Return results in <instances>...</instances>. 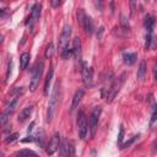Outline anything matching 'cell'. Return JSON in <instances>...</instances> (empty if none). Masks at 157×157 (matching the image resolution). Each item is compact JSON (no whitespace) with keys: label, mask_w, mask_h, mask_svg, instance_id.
<instances>
[{"label":"cell","mask_w":157,"mask_h":157,"mask_svg":"<svg viewBox=\"0 0 157 157\" xmlns=\"http://www.w3.org/2000/svg\"><path fill=\"white\" fill-rule=\"evenodd\" d=\"M59 96H60V83L59 81L55 82L52 96L49 98V104H48V109H47V123H52L54 114H55V109L59 104Z\"/></svg>","instance_id":"6da1fadb"},{"label":"cell","mask_w":157,"mask_h":157,"mask_svg":"<svg viewBox=\"0 0 157 157\" xmlns=\"http://www.w3.org/2000/svg\"><path fill=\"white\" fill-rule=\"evenodd\" d=\"M43 69H44V63L40 60L34 65V67L32 70V77H31V81H29V90L32 92L36 91L37 86L39 85V81H40V77H42V74H43Z\"/></svg>","instance_id":"7a4b0ae2"},{"label":"cell","mask_w":157,"mask_h":157,"mask_svg":"<svg viewBox=\"0 0 157 157\" xmlns=\"http://www.w3.org/2000/svg\"><path fill=\"white\" fill-rule=\"evenodd\" d=\"M126 76V74L124 72L120 77H118L117 80H114L113 81V83H112V86L108 88V92H107V96H105V99H107V102L108 103H110V102H113V99L115 98V96H117V93L119 92V90H120V87H121V85L124 83V77Z\"/></svg>","instance_id":"3957f363"},{"label":"cell","mask_w":157,"mask_h":157,"mask_svg":"<svg viewBox=\"0 0 157 157\" xmlns=\"http://www.w3.org/2000/svg\"><path fill=\"white\" fill-rule=\"evenodd\" d=\"M77 132H78V137L81 140H83L86 137V134H87V129H88V124H87V119H86V115L82 110L78 112L77 114Z\"/></svg>","instance_id":"277c9868"},{"label":"cell","mask_w":157,"mask_h":157,"mask_svg":"<svg viewBox=\"0 0 157 157\" xmlns=\"http://www.w3.org/2000/svg\"><path fill=\"white\" fill-rule=\"evenodd\" d=\"M101 107H94L91 112V115H90V132H91V136H94L96 135V131H97V126H98V119H99V115H101Z\"/></svg>","instance_id":"5b68a950"},{"label":"cell","mask_w":157,"mask_h":157,"mask_svg":"<svg viewBox=\"0 0 157 157\" xmlns=\"http://www.w3.org/2000/svg\"><path fill=\"white\" fill-rule=\"evenodd\" d=\"M18 98H20V94L15 96V97L12 98V101L7 104V107L5 108V110L2 112V114H1V124H2V125H5V124H6V121H7L9 117L13 113V110H15V108H16L17 103H18Z\"/></svg>","instance_id":"8992f818"},{"label":"cell","mask_w":157,"mask_h":157,"mask_svg":"<svg viewBox=\"0 0 157 157\" xmlns=\"http://www.w3.org/2000/svg\"><path fill=\"white\" fill-rule=\"evenodd\" d=\"M70 36H71V27L69 25H65L64 28H63V32L60 34V38H59V49H60V52H63L69 45Z\"/></svg>","instance_id":"52a82bcc"},{"label":"cell","mask_w":157,"mask_h":157,"mask_svg":"<svg viewBox=\"0 0 157 157\" xmlns=\"http://www.w3.org/2000/svg\"><path fill=\"white\" fill-rule=\"evenodd\" d=\"M60 141H61V140H60V135H59V132H55V134L53 135V137L50 139L48 146H47V153H48V155H53V153H55V151L59 150Z\"/></svg>","instance_id":"ba28073f"},{"label":"cell","mask_w":157,"mask_h":157,"mask_svg":"<svg viewBox=\"0 0 157 157\" xmlns=\"http://www.w3.org/2000/svg\"><path fill=\"white\" fill-rule=\"evenodd\" d=\"M92 75H93V70L92 67H88L85 63H83V67H82V80L85 86L91 87L92 86Z\"/></svg>","instance_id":"9c48e42d"},{"label":"cell","mask_w":157,"mask_h":157,"mask_svg":"<svg viewBox=\"0 0 157 157\" xmlns=\"http://www.w3.org/2000/svg\"><path fill=\"white\" fill-rule=\"evenodd\" d=\"M71 144L66 140V139H63L60 141V146H59V155L60 156H70L71 155Z\"/></svg>","instance_id":"30bf717a"},{"label":"cell","mask_w":157,"mask_h":157,"mask_svg":"<svg viewBox=\"0 0 157 157\" xmlns=\"http://www.w3.org/2000/svg\"><path fill=\"white\" fill-rule=\"evenodd\" d=\"M83 94H85V90H82V88H78V90L75 92V94H74V97H72L71 108H70V110H71V112H72V110L78 105V103L81 102V99H82Z\"/></svg>","instance_id":"8fae6325"},{"label":"cell","mask_w":157,"mask_h":157,"mask_svg":"<svg viewBox=\"0 0 157 157\" xmlns=\"http://www.w3.org/2000/svg\"><path fill=\"white\" fill-rule=\"evenodd\" d=\"M32 112H33V105H28V107L23 108V109L20 112L17 120H18L20 123H25V121H26V120H27V119L31 117Z\"/></svg>","instance_id":"7c38bea8"},{"label":"cell","mask_w":157,"mask_h":157,"mask_svg":"<svg viewBox=\"0 0 157 157\" xmlns=\"http://www.w3.org/2000/svg\"><path fill=\"white\" fill-rule=\"evenodd\" d=\"M53 75H54V70H53V67H50L49 72L47 74L45 82H44V90H43V94L44 96H48V93H49V86H50V81L53 78Z\"/></svg>","instance_id":"4fadbf2b"},{"label":"cell","mask_w":157,"mask_h":157,"mask_svg":"<svg viewBox=\"0 0 157 157\" xmlns=\"http://www.w3.org/2000/svg\"><path fill=\"white\" fill-rule=\"evenodd\" d=\"M72 50H74V56L76 59L80 58L81 55V42H80V38H74L72 40Z\"/></svg>","instance_id":"5bb4252c"},{"label":"cell","mask_w":157,"mask_h":157,"mask_svg":"<svg viewBox=\"0 0 157 157\" xmlns=\"http://www.w3.org/2000/svg\"><path fill=\"white\" fill-rule=\"evenodd\" d=\"M123 59H124L125 64L132 65L136 61V59H137V54L136 53H124L123 54Z\"/></svg>","instance_id":"9a60e30c"},{"label":"cell","mask_w":157,"mask_h":157,"mask_svg":"<svg viewBox=\"0 0 157 157\" xmlns=\"http://www.w3.org/2000/svg\"><path fill=\"white\" fill-rule=\"evenodd\" d=\"M146 69H147V65H146V61L145 60H141L140 65H139V69H137V74H136V77L137 80H142L146 75Z\"/></svg>","instance_id":"2e32d148"},{"label":"cell","mask_w":157,"mask_h":157,"mask_svg":"<svg viewBox=\"0 0 157 157\" xmlns=\"http://www.w3.org/2000/svg\"><path fill=\"white\" fill-rule=\"evenodd\" d=\"M39 15H40V5L37 4V5H34V7H33V10H32V12H31L29 21H31L32 23L37 22L38 18H39Z\"/></svg>","instance_id":"e0dca14e"},{"label":"cell","mask_w":157,"mask_h":157,"mask_svg":"<svg viewBox=\"0 0 157 157\" xmlns=\"http://www.w3.org/2000/svg\"><path fill=\"white\" fill-rule=\"evenodd\" d=\"M153 23H155V18H153L151 15H147V16L145 17V21H144V26H145V28L147 29V32H152Z\"/></svg>","instance_id":"ac0fdd59"},{"label":"cell","mask_w":157,"mask_h":157,"mask_svg":"<svg viewBox=\"0 0 157 157\" xmlns=\"http://www.w3.org/2000/svg\"><path fill=\"white\" fill-rule=\"evenodd\" d=\"M83 29H85V32H86L87 34H92V33H93V22H92V18H91L90 16L86 17Z\"/></svg>","instance_id":"d6986e66"},{"label":"cell","mask_w":157,"mask_h":157,"mask_svg":"<svg viewBox=\"0 0 157 157\" xmlns=\"http://www.w3.org/2000/svg\"><path fill=\"white\" fill-rule=\"evenodd\" d=\"M28 63H29V54L28 53H22L21 56H20V66H21V69L25 70L27 67Z\"/></svg>","instance_id":"ffe728a7"},{"label":"cell","mask_w":157,"mask_h":157,"mask_svg":"<svg viewBox=\"0 0 157 157\" xmlns=\"http://www.w3.org/2000/svg\"><path fill=\"white\" fill-rule=\"evenodd\" d=\"M36 140L38 142V145L40 147H44L45 146V134L43 131V129H39L38 132H37V136H36Z\"/></svg>","instance_id":"44dd1931"},{"label":"cell","mask_w":157,"mask_h":157,"mask_svg":"<svg viewBox=\"0 0 157 157\" xmlns=\"http://www.w3.org/2000/svg\"><path fill=\"white\" fill-rule=\"evenodd\" d=\"M76 16H77V22H78V25H80V26L83 28V26H85V21H86L87 15L85 13V11H83L82 9H78V10H77Z\"/></svg>","instance_id":"7402d4cb"},{"label":"cell","mask_w":157,"mask_h":157,"mask_svg":"<svg viewBox=\"0 0 157 157\" xmlns=\"http://www.w3.org/2000/svg\"><path fill=\"white\" fill-rule=\"evenodd\" d=\"M120 25H121V28H123V31H125V32H129V29H130V26H129V21H128V18L125 17V15H124V13H120Z\"/></svg>","instance_id":"603a6c76"},{"label":"cell","mask_w":157,"mask_h":157,"mask_svg":"<svg viewBox=\"0 0 157 157\" xmlns=\"http://www.w3.org/2000/svg\"><path fill=\"white\" fill-rule=\"evenodd\" d=\"M15 156H20V157H25V156H37V153L32 150H21L15 152Z\"/></svg>","instance_id":"cb8c5ba5"},{"label":"cell","mask_w":157,"mask_h":157,"mask_svg":"<svg viewBox=\"0 0 157 157\" xmlns=\"http://www.w3.org/2000/svg\"><path fill=\"white\" fill-rule=\"evenodd\" d=\"M53 53H54V44L50 42L49 44H48V47H47V49H45V58L47 59H50L52 56H53Z\"/></svg>","instance_id":"d4e9b609"},{"label":"cell","mask_w":157,"mask_h":157,"mask_svg":"<svg viewBox=\"0 0 157 157\" xmlns=\"http://www.w3.org/2000/svg\"><path fill=\"white\" fill-rule=\"evenodd\" d=\"M60 54H61V58H63V59H69V58L74 54V50H72V49H70V48H69V45H67L63 52H60Z\"/></svg>","instance_id":"484cf974"},{"label":"cell","mask_w":157,"mask_h":157,"mask_svg":"<svg viewBox=\"0 0 157 157\" xmlns=\"http://www.w3.org/2000/svg\"><path fill=\"white\" fill-rule=\"evenodd\" d=\"M145 49H150L151 48V42H152V37H151V32H147L146 37H145Z\"/></svg>","instance_id":"4316f807"},{"label":"cell","mask_w":157,"mask_h":157,"mask_svg":"<svg viewBox=\"0 0 157 157\" xmlns=\"http://www.w3.org/2000/svg\"><path fill=\"white\" fill-rule=\"evenodd\" d=\"M123 140H124V128L120 126L119 135H118V146H119V147H121V145H123Z\"/></svg>","instance_id":"83f0119b"},{"label":"cell","mask_w":157,"mask_h":157,"mask_svg":"<svg viewBox=\"0 0 157 157\" xmlns=\"http://www.w3.org/2000/svg\"><path fill=\"white\" fill-rule=\"evenodd\" d=\"M156 120H157V105L155 107V109H153V112H152V114H151V118H150V126H152Z\"/></svg>","instance_id":"f1b7e54d"},{"label":"cell","mask_w":157,"mask_h":157,"mask_svg":"<svg viewBox=\"0 0 157 157\" xmlns=\"http://www.w3.org/2000/svg\"><path fill=\"white\" fill-rule=\"evenodd\" d=\"M139 136H140V134H137V135H135V136H132V137H131V139H130V140H129L128 142H125V144H123L120 148L123 150V148H126V147H129V146H130V145H131V144H132V142H134V141H135V140H136V139H137Z\"/></svg>","instance_id":"f546056e"},{"label":"cell","mask_w":157,"mask_h":157,"mask_svg":"<svg viewBox=\"0 0 157 157\" xmlns=\"http://www.w3.org/2000/svg\"><path fill=\"white\" fill-rule=\"evenodd\" d=\"M17 137H18V134H17V132H15V134H12V135H9V136L5 139V142H6V144L13 142L15 140H17Z\"/></svg>","instance_id":"4dcf8cb0"},{"label":"cell","mask_w":157,"mask_h":157,"mask_svg":"<svg viewBox=\"0 0 157 157\" xmlns=\"http://www.w3.org/2000/svg\"><path fill=\"white\" fill-rule=\"evenodd\" d=\"M93 4H94L96 9H97L99 12L103 11V0H93Z\"/></svg>","instance_id":"1f68e13d"},{"label":"cell","mask_w":157,"mask_h":157,"mask_svg":"<svg viewBox=\"0 0 157 157\" xmlns=\"http://www.w3.org/2000/svg\"><path fill=\"white\" fill-rule=\"evenodd\" d=\"M136 10V0H130V16L132 17Z\"/></svg>","instance_id":"d6a6232c"},{"label":"cell","mask_w":157,"mask_h":157,"mask_svg":"<svg viewBox=\"0 0 157 157\" xmlns=\"http://www.w3.org/2000/svg\"><path fill=\"white\" fill-rule=\"evenodd\" d=\"M11 67H12V61L10 60V63H9V66H7V72H6V77L9 78V76L11 75Z\"/></svg>","instance_id":"836d02e7"},{"label":"cell","mask_w":157,"mask_h":157,"mask_svg":"<svg viewBox=\"0 0 157 157\" xmlns=\"http://www.w3.org/2000/svg\"><path fill=\"white\" fill-rule=\"evenodd\" d=\"M63 2V0H52V5L54 6V7H56V6H59L60 4Z\"/></svg>","instance_id":"e575fe53"},{"label":"cell","mask_w":157,"mask_h":157,"mask_svg":"<svg viewBox=\"0 0 157 157\" xmlns=\"http://www.w3.org/2000/svg\"><path fill=\"white\" fill-rule=\"evenodd\" d=\"M34 140H36V137H33V136H28V139H23L22 142H32V141H34Z\"/></svg>","instance_id":"d590c367"},{"label":"cell","mask_w":157,"mask_h":157,"mask_svg":"<svg viewBox=\"0 0 157 157\" xmlns=\"http://www.w3.org/2000/svg\"><path fill=\"white\" fill-rule=\"evenodd\" d=\"M153 78L155 81H157V64L153 66Z\"/></svg>","instance_id":"8d00e7d4"},{"label":"cell","mask_w":157,"mask_h":157,"mask_svg":"<svg viewBox=\"0 0 157 157\" xmlns=\"http://www.w3.org/2000/svg\"><path fill=\"white\" fill-rule=\"evenodd\" d=\"M33 126H34V121H32V123H31V125L28 126L27 131H28V132H31V131H32V129H33Z\"/></svg>","instance_id":"74e56055"},{"label":"cell","mask_w":157,"mask_h":157,"mask_svg":"<svg viewBox=\"0 0 157 157\" xmlns=\"http://www.w3.org/2000/svg\"><path fill=\"white\" fill-rule=\"evenodd\" d=\"M152 147H153V151H155V150H157V141H155V142L152 144Z\"/></svg>","instance_id":"f35d334b"},{"label":"cell","mask_w":157,"mask_h":157,"mask_svg":"<svg viewBox=\"0 0 157 157\" xmlns=\"http://www.w3.org/2000/svg\"><path fill=\"white\" fill-rule=\"evenodd\" d=\"M145 1H148V0H145Z\"/></svg>","instance_id":"ab89813d"},{"label":"cell","mask_w":157,"mask_h":157,"mask_svg":"<svg viewBox=\"0 0 157 157\" xmlns=\"http://www.w3.org/2000/svg\"><path fill=\"white\" fill-rule=\"evenodd\" d=\"M156 1H157V0H156Z\"/></svg>","instance_id":"60d3db41"}]
</instances>
